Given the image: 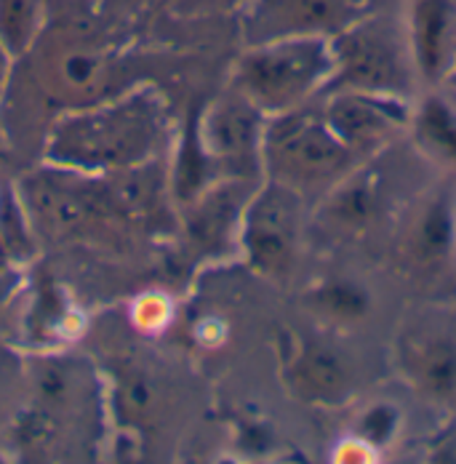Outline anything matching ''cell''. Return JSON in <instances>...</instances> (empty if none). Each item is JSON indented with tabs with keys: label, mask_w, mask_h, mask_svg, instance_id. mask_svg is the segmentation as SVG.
<instances>
[{
	"label": "cell",
	"mask_w": 456,
	"mask_h": 464,
	"mask_svg": "<svg viewBox=\"0 0 456 464\" xmlns=\"http://www.w3.org/2000/svg\"><path fill=\"white\" fill-rule=\"evenodd\" d=\"M331 53L334 75L325 92H364L403 102H413L422 92L398 8L371 14L334 35Z\"/></svg>",
	"instance_id": "1"
},
{
	"label": "cell",
	"mask_w": 456,
	"mask_h": 464,
	"mask_svg": "<svg viewBox=\"0 0 456 464\" xmlns=\"http://www.w3.org/2000/svg\"><path fill=\"white\" fill-rule=\"evenodd\" d=\"M361 160L336 140L315 107L267 118L262 137V171L267 179L307 198H323Z\"/></svg>",
	"instance_id": "2"
},
{
	"label": "cell",
	"mask_w": 456,
	"mask_h": 464,
	"mask_svg": "<svg viewBox=\"0 0 456 464\" xmlns=\"http://www.w3.org/2000/svg\"><path fill=\"white\" fill-rule=\"evenodd\" d=\"M334 75L328 38H277L254 44L235 67V89L267 118L313 104Z\"/></svg>",
	"instance_id": "3"
},
{
	"label": "cell",
	"mask_w": 456,
	"mask_h": 464,
	"mask_svg": "<svg viewBox=\"0 0 456 464\" xmlns=\"http://www.w3.org/2000/svg\"><path fill=\"white\" fill-rule=\"evenodd\" d=\"M158 134V110L144 96L83 112L59 126L51 155L78 166H123L144 155Z\"/></svg>",
	"instance_id": "4"
},
{
	"label": "cell",
	"mask_w": 456,
	"mask_h": 464,
	"mask_svg": "<svg viewBox=\"0 0 456 464\" xmlns=\"http://www.w3.org/2000/svg\"><path fill=\"white\" fill-rule=\"evenodd\" d=\"M395 259L419 285L456 276V189L435 185L411 200L395 230Z\"/></svg>",
	"instance_id": "5"
},
{
	"label": "cell",
	"mask_w": 456,
	"mask_h": 464,
	"mask_svg": "<svg viewBox=\"0 0 456 464\" xmlns=\"http://www.w3.org/2000/svg\"><path fill=\"white\" fill-rule=\"evenodd\" d=\"M302 206L305 198L288 187L267 179L259 187L240 219V243L248 265L262 276L283 278L296 265L302 240Z\"/></svg>",
	"instance_id": "6"
},
{
	"label": "cell",
	"mask_w": 456,
	"mask_h": 464,
	"mask_svg": "<svg viewBox=\"0 0 456 464\" xmlns=\"http://www.w3.org/2000/svg\"><path fill=\"white\" fill-rule=\"evenodd\" d=\"M395 0H254L243 16L248 46L277 38H334Z\"/></svg>",
	"instance_id": "7"
},
{
	"label": "cell",
	"mask_w": 456,
	"mask_h": 464,
	"mask_svg": "<svg viewBox=\"0 0 456 464\" xmlns=\"http://www.w3.org/2000/svg\"><path fill=\"white\" fill-rule=\"evenodd\" d=\"M411 104L393 96L364 92H325L320 96V115L361 163L379 158L398 137H406Z\"/></svg>",
	"instance_id": "8"
},
{
	"label": "cell",
	"mask_w": 456,
	"mask_h": 464,
	"mask_svg": "<svg viewBox=\"0 0 456 464\" xmlns=\"http://www.w3.org/2000/svg\"><path fill=\"white\" fill-rule=\"evenodd\" d=\"M267 115L235 92L217 99L203 115L198 147L206 163L225 169L232 179H251L262 169V137Z\"/></svg>",
	"instance_id": "9"
},
{
	"label": "cell",
	"mask_w": 456,
	"mask_h": 464,
	"mask_svg": "<svg viewBox=\"0 0 456 464\" xmlns=\"http://www.w3.org/2000/svg\"><path fill=\"white\" fill-rule=\"evenodd\" d=\"M413 67L424 89H441L456 67V0H403Z\"/></svg>",
	"instance_id": "10"
},
{
	"label": "cell",
	"mask_w": 456,
	"mask_h": 464,
	"mask_svg": "<svg viewBox=\"0 0 456 464\" xmlns=\"http://www.w3.org/2000/svg\"><path fill=\"white\" fill-rule=\"evenodd\" d=\"M384 211L387 189L371 158L320 198L318 222L328 235L350 240L374 230V225L382 222Z\"/></svg>",
	"instance_id": "11"
},
{
	"label": "cell",
	"mask_w": 456,
	"mask_h": 464,
	"mask_svg": "<svg viewBox=\"0 0 456 464\" xmlns=\"http://www.w3.org/2000/svg\"><path fill=\"white\" fill-rule=\"evenodd\" d=\"M286 376L294 395L320 406H339L355 390V366L323 339H299L288 355Z\"/></svg>",
	"instance_id": "12"
},
{
	"label": "cell",
	"mask_w": 456,
	"mask_h": 464,
	"mask_svg": "<svg viewBox=\"0 0 456 464\" xmlns=\"http://www.w3.org/2000/svg\"><path fill=\"white\" fill-rule=\"evenodd\" d=\"M398 369L413 390L435 403L456 398V339L443 331L416 328L398 339Z\"/></svg>",
	"instance_id": "13"
},
{
	"label": "cell",
	"mask_w": 456,
	"mask_h": 464,
	"mask_svg": "<svg viewBox=\"0 0 456 464\" xmlns=\"http://www.w3.org/2000/svg\"><path fill=\"white\" fill-rule=\"evenodd\" d=\"M406 137L413 150L443 171H456V102L446 89H424L411 104Z\"/></svg>",
	"instance_id": "14"
},
{
	"label": "cell",
	"mask_w": 456,
	"mask_h": 464,
	"mask_svg": "<svg viewBox=\"0 0 456 464\" xmlns=\"http://www.w3.org/2000/svg\"><path fill=\"white\" fill-rule=\"evenodd\" d=\"M313 304L331 324H361L371 313V294L353 278H328L313 291Z\"/></svg>",
	"instance_id": "15"
},
{
	"label": "cell",
	"mask_w": 456,
	"mask_h": 464,
	"mask_svg": "<svg viewBox=\"0 0 456 464\" xmlns=\"http://www.w3.org/2000/svg\"><path fill=\"white\" fill-rule=\"evenodd\" d=\"M41 22V0H0V44L8 53L30 46Z\"/></svg>",
	"instance_id": "16"
},
{
	"label": "cell",
	"mask_w": 456,
	"mask_h": 464,
	"mask_svg": "<svg viewBox=\"0 0 456 464\" xmlns=\"http://www.w3.org/2000/svg\"><path fill=\"white\" fill-rule=\"evenodd\" d=\"M398 430H401V411L390 403H374L361 414L353 438L364 443L365 449L376 451V449L390 446Z\"/></svg>",
	"instance_id": "17"
},
{
	"label": "cell",
	"mask_w": 456,
	"mask_h": 464,
	"mask_svg": "<svg viewBox=\"0 0 456 464\" xmlns=\"http://www.w3.org/2000/svg\"><path fill=\"white\" fill-rule=\"evenodd\" d=\"M171 310H169V299L160 294H147L134 304V321H137L144 331H158L169 321Z\"/></svg>",
	"instance_id": "18"
},
{
	"label": "cell",
	"mask_w": 456,
	"mask_h": 464,
	"mask_svg": "<svg viewBox=\"0 0 456 464\" xmlns=\"http://www.w3.org/2000/svg\"><path fill=\"white\" fill-rule=\"evenodd\" d=\"M441 89H446V92L454 96V102H456V67H454V72L449 75V81H446V83H443Z\"/></svg>",
	"instance_id": "19"
},
{
	"label": "cell",
	"mask_w": 456,
	"mask_h": 464,
	"mask_svg": "<svg viewBox=\"0 0 456 464\" xmlns=\"http://www.w3.org/2000/svg\"><path fill=\"white\" fill-rule=\"evenodd\" d=\"M3 51H5V48H3V44H0V70H3Z\"/></svg>",
	"instance_id": "20"
}]
</instances>
